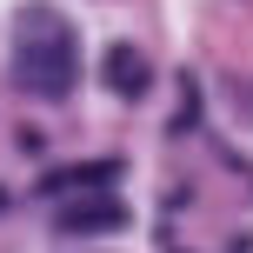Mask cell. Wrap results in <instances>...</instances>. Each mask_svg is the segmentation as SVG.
I'll list each match as a JSON object with an SVG mask.
<instances>
[{
	"mask_svg": "<svg viewBox=\"0 0 253 253\" xmlns=\"http://www.w3.org/2000/svg\"><path fill=\"white\" fill-rule=\"evenodd\" d=\"M60 220H67L74 233H100V227H120L126 207H120V200H87V207H67Z\"/></svg>",
	"mask_w": 253,
	"mask_h": 253,
	"instance_id": "3",
	"label": "cell"
},
{
	"mask_svg": "<svg viewBox=\"0 0 253 253\" xmlns=\"http://www.w3.org/2000/svg\"><path fill=\"white\" fill-rule=\"evenodd\" d=\"M74 34H40V40H27L20 47V80H27V93H40V100H60L67 87H74Z\"/></svg>",
	"mask_w": 253,
	"mask_h": 253,
	"instance_id": "1",
	"label": "cell"
},
{
	"mask_svg": "<svg viewBox=\"0 0 253 253\" xmlns=\"http://www.w3.org/2000/svg\"><path fill=\"white\" fill-rule=\"evenodd\" d=\"M107 80L133 100V93H147V60H140L133 47H114V53H107Z\"/></svg>",
	"mask_w": 253,
	"mask_h": 253,
	"instance_id": "2",
	"label": "cell"
}]
</instances>
